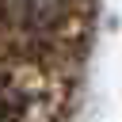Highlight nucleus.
Wrapping results in <instances>:
<instances>
[{"mask_svg":"<svg viewBox=\"0 0 122 122\" xmlns=\"http://www.w3.org/2000/svg\"><path fill=\"white\" fill-rule=\"evenodd\" d=\"M27 4H34V8H53L57 0H27Z\"/></svg>","mask_w":122,"mask_h":122,"instance_id":"obj_1","label":"nucleus"}]
</instances>
